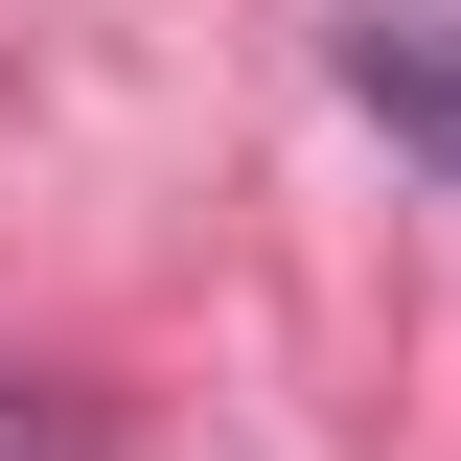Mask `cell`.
I'll use <instances>...</instances> for the list:
<instances>
[{
	"label": "cell",
	"mask_w": 461,
	"mask_h": 461,
	"mask_svg": "<svg viewBox=\"0 0 461 461\" xmlns=\"http://www.w3.org/2000/svg\"><path fill=\"white\" fill-rule=\"evenodd\" d=\"M346 93L461 185V0H346Z\"/></svg>",
	"instance_id": "1"
},
{
	"label": "cell",
	"mask_w": 461,
	"mask_h": 461,
	"mask_svg": "<svg viewBox=\"0 0 461 461\" xmlns=\"http://www.w3.org/2000/svg\"><path fill=\"white\" fill-rule=\"evenodd\" d=\"M0 461H47V393H0Z\"/></svg>",
	"instance_id": "2"
}]
</instances>
